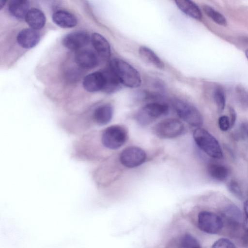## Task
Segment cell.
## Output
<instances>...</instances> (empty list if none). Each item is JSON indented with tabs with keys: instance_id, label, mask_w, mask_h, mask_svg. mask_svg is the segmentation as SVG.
Here are the masks:
<instances>
[{
	"instance_id": "7402d4cb",
	"label": "cell",
	"mask_w": 248,
	"mask_h": 248,
	"mask_svg": "<svg viewBox=\"0 0 248 248\" xmlns=\"http://www.w3.org/2000/svg\"><path fill=\"white\" fill-rule=\"evenodd\" d=\"M223 215L227 220L232 225H239L242 221V213L235 205H228L224 210Z\"/></svg>"
},
{
	"instance_id": "e0dca14e",
	"label": "cell",
	"mask_w": 248,
	"mask_h": 248,
	"mask_svg": "<svg viewBox=\"0 0 248 248\" xmlns=\"http://www.w3.org/2000/svg\"><path fill=\"white\" fill-rule=\"evenodd\" d=\"M30 4L28 0H13L8 5L9 13L14 17L22 19L25 17L29 11Z\"/></svg>"
},
{
	"instance_id": "3957f363",
	"label": "cell",
	"mask_w": 248,
	"mask_h": 248,
	"mask_svg": "<svg viewBox=\"0 0 248 248\" xmlns=\"http://www.w3.org/2000/svg\"><path fill=\"white\" fill-rule=\"evenodd\" d=\"M127 138V132L124 127L113 125L102 131L100 135V142L107 149L116 150L125 143Z\"/></svg>"
},
{
	"instance_id": "83f0119b",
	"label": "cell",
	"mask_w": 248,
	"mask_h": 248,
	"mask_svg": "<svg viewBox=\"0 0 248 248\" xmlns=\"http://www.w3.org/2000/svg\"><path fill=\"white\" fill-rule=\"evenodd\" d=\"M218 126L222 131H226L231 128L229 118L226 115H222L218 119Z\"/></svg>"
},
{
	"instance_id": "d6a6232c",
	"label": "cell",
	"mask_w": 248,
	"mask_h": 248,
	"mask_svg": "<svg viewBox=\"0 0 248 248\" xmlns=\"http://www.w3.org/2000/svg\"><path fill=\"white\" fill-rule=\"evenodd\" d=\"M245 55L247 58L248 59V49H247L245 51Z\"/></svg>"
},
{
	"instance_id": "ffe728a7",
	"label": "cell",
	"mask_w": 248,
	"mask_h": 248,
	"mask_svg": "<svg viewBox=\"0 0 248 248\" xmlns=\"http://www.w3.org/2000/svg\"><path fill=\"white\" fill-rule=\"evenodd\" d=\"M139 52L141 58L145 61L159 69H163L165 65L162 61L150 48L141 46L139 48Z\"/></svg>"
},
{
	"instance_id": "8992f818",
	"label": "cell",
	"mask_w": 248,
	"mask_h": 248,
	"mask_svg": "<svg viewBox=\"0 0 248 248\" xmlns=\"http://www.w3.org/2000/svg\"><path fill=\"white\" fill-rule=\"evenodd\" d=\"M185 130L184 124L178 119L169 118L157 124L154 132L158 137L163 139H173L182 135Z\"/></svg>"
},
{
	"instance_id": "4dcf8cb0",
	"label": "cell",
	"mask_w": 248,
	"mask_h": 248,
	"mask_svg": "<svg viewBox=\"0 0 248 248\" xmlns=\"http://www.w3.org/2000/svg\"><path fill=\"white\" fill-rule=\"evenodd\" d=\"M242 135L248 139V123L244 122L240 126Z\"/></svg>"
},
{
	"instance_id": "603a6c76",
	"label": "cell",
	"mask_w": 248,
	"mask_h": 248,
	"mask_svg": "<svg viewBox=\"0 0 248 248\" xmlns=\"http://www.w3.org/2000/svg\"><path fill=\"white\" fill-rule=\"evenodd\" d=\"M203 10L205 14L216 23L223 26L227 25L226 18L212 7L205 5L203 6Z\"/></svg>"
},
{
	"instance_id": "5bb4252c",
	"label": "cell",
	"mask_w": 248,
	"mask_h": 248,
	"mask_svg": "<svg viewBox=\"0 0 248 248\" xmlns=\"http://www.w3.org/2000/svg\"><path fill=\"white\" fill-rule=\"evenodd\" d=\"M92 45L97 54L102 59L107 60L110 56V47L108 42L101 34L93 33L91 36Z\"/></svg>"
},
{
	"instance_id": "9a60e30c",
	"label": "cell",
	"mask_w": 248,
	"mask_h": 248,
	"mask_svg": "<svg viewBox=\"0 0 248 248\" xmlns=\"http://www.w3.org/2000/svg\"><path fill=\"white\" fill-rule=\"evenodd\" d=\"M53 22L58 26L63 28H71L78 23L77 18L70 12L60 10L56 11L52 15Z\"/></svg>"
},
{
	"instance_id": "f1b7e54d",
	"label": "cell",
	"mask_w": 248,
	"mask_h": 248,
	"mask_svg": "<svg viewBox=\"0 0 248 248\" xmlns=\"http://www.w3.org/2000/svg\"><path fill=\"white\" fill-rule=\"evenodd\" d=\"M239 98L241 104L246 107H248V92L244 90H239Z\"/></svg>"
},
{
	"instance_id": "1f68e13d",
	"label": "cell",
	"mask_w": 248,
	"mask_h": 248,
	"mask_svg": "<svg viewBox=\"0 0 248 248\" xmlns=\"http://www.w3.org/2000/svg\"><path fill=\"white\" fill-rule=\"evenodd\" d=\"M244 209L245 216V227L248 232V201H246L244 204Z\"/></svg>"
},
{
	"instance_id": "ba28073f",
	"label": "cell",
	"mask_w": 248,
	"mask_h": 248,
	"mask_svg": "<svg viewBox=\"0 0 248 248\" xmlns=\"http://www.w3.org/2000/svg\"><path fill=\"white\" fill-rule=\"evenodd\" d=\"M146 157V153L141 148L130 146L122 151L120 155V161L124 166L132 168L142 164Z\"/></svg>"
},
{
	"instance_id": "52a82bcc",
	"label": "cell",
	"mask_w": 248,
	"mask_h": 248,
	"mask_svg": "<svg viewBox=\"0 0 248 248\" xmlns=\"http://www.w3.org/2000/svg\"><path fill=\"white\" fill-rule=\"evenodd\" d=\"M198 226L204 232L216 234L222 228L223 221L217 214L209 211H202L198 216Z\"/></svg>"
},
{
	"instance_id": "7c38bea8",
	"label": "cell",
	"mask_w": 248,
	"mask_h": 248,
	"mask_svg": "<svg viewBox=\"0 0 248 248\" xmlns=\"http://www.w3.org/2000/svg\"><path fill=\"white\" fill-rule=\"evenodd\" d=\"M40 38L39 33L36 30L26 28L19 32L16 40L22 47L29 49L36 46L39 42Z\"/></svg>"
},
{
	"instance_id": "8fae6325",
	"label": "cell",
	"mask_w": 248,
	"mask_h": 248,
	"mask_svg": "<svg viewBox=\"0 0 248 248\" xmlns=\"http://www.w3.org/2000/svg\"><path fill=\"white\" fill-rule=\"evenodd\" d=\"M113 113L112 106L109 104L101 105L96 108L93 112L92 122L98 125L108 124L112 119Z\"/></svg>"
},
{
	"instance_id": "6da1fadb",
	"label": "cell",
	"mask_w": 248,
	"mask_h": 248,
	"mask_svg": "<svg viewBox=\"0 0 248 248\" xmlns=\"http://www.w3.org/2000/svg\"><path fill=\"white\" fill-rule=\"evenodd\" d=\"M108 67L121 84L129 88H137L140 85L141 80L139 72L124 61L114 59L110 62Z\"/></svg>"
},
{
	"instance_id": "9c48e42d",
	"label": "cell",
	"mask_w": 248,
	"mask_h": 248,
	"mask_svg": "<svg viewBox=\"0 0 248 248\" xmlns=\"http://www.w3.org/2000/svg\"><path fill=\"white\" fill-rule=\"evenodd\" d=\"M89 34L84 31H76L67 34L62 40L64 46L72 50H80L90 41Z\"/></svg>"
},
{
	"instance_id": "484cf974",
	"label": "cell",
	"mask_w": 248,
	"mask_h": 248,
	"mask_svg": "<svg viewBox=\"0 0 248 248\" xmlns=\"http://www.w3.org/2000/svg\"><path fill=\"white\" fill-rule=\"evenodd\" d=\"M229 190L233 195L239 199L243 198V194L238 183L235 180H231L228 184Z\"/></svg>"
},
{
	"instance_id": "ac0fdd59",
	"label": "cell",
	"mask_w": 248,
	"mask_h": 248,
	"mask_svg": "<svg viewBox=\"0 0 248 248\" xmlns=\"http://www.w3.org/2000/svg\"><path fill=\"white\" fill-rule=\"evenodd\" d=\"M175 2L177 7L187 16L198 20L202 18V15L200 9L193 1L189 0H177Z\"/></svg>"
},
{
	"instance_id": "4fadbf2b",
	"label": "cell",
	"mask_w": 248,
	"mask_h": 248,
	"mask_svg": "<svg viewBox=\"0 0 248 248\" xmlns=\"http://www.w3.org/2000/svg\"><path fill=\"white\" fill-rule=\"evenodd\" d=\"M75 61L77 65L85 69L93 68L98 63V59L95 53L87 49L78 51L76 54Z\"/></svg>"
},
{
	"instance_id": "d6986e66",
	"label": "cell",
	"mask_w": 248,
	"mask_h": 248,
	"mask_svg": "<svg viewBox=\"0 0 248 248\" xmlns=\"http://www.w3.org/2000/svg\"><path fill=\"white\" fill-rule=\"evenodd\" d=\"M102 71L105 80L103 91L107 93H111L118 90L121 83L114 72L109 67Z\"/></svg>"
},
{
	"instance_id": "d4e9b609",
	"label": "cell",
	"mask_w": 248,
	"mask_h": 248,
	"mask_svg": "<svg viewBox=\"0 0 248 248\" xmlns=\"http://www.w3.org/2000/svg\"><path fill=\"white\" fill-rule=\"evenodd\" d=\"M179 248H196L200 247L195 238L189 233L183 235L179 241Z\"/></svg>"
},
{
	"instance_id": "30bf717a",
	"label": "cell",
	"mask_w": 248,
	"mask_h": 248,
	"mask_svg": "<svg viewBox=\"0 0 248 248\" xmlns=\"http://www.w3.org/2000/svg\"><path fill=\"white\" fill-rule=\"evenodd\" d=\"M105 83L102 71H96L87 75L83 79V86L88 92L103 91Z\"/></svg>"
},
{
	"instance_id": "836d02e7",
	"label": "cell",
	"mask_w": 248,
	"mask_h": 248,
	"mask_svg": "<svg viewBox=\"0 0 248 248\" xmlns=\"http://www.w3.org/2000/svg\"><path fill=\"white\" fill-rule=\"evenodd\" d=\"M200 248V247H198V248Z\"/></svg>"
},
{
	"instance_id": "2e32d148",
	"label": "cell",
	"mask_w": 248,
	"mask_h": 248,
	"mask_svg": "<svg viewBox=\"0 0 248 248\" xmlns=\"http://www.w3.org/2000/svg\"><path fill=\"white\" fill-rule=\"evenodd\" d=\"M25 19L31 28L35 30L42 28L46 21L44 13L37 8L30 9Z\"/></svg>"
},
{
	"instance_id": "4316f807",
	"label": "cell",
	"mask_w": 248,
	"mask_h": 248,
	"mask_svg": "<svg viewBox=\"0 0 248 248\" xmlns=\"http://www.w3.org/2000/svg\"><path fill=\"white\" fill-rule=\"evenodd\" d=\"M211 248H236L235 245L227 238H221L216 241Z\"/></svg>"
},
{
	"instance_id": "277c9868",
	"label": "cell",
	"mask_w": 248,
	"mask_h": 248,
	"mask_svg": "<svg viewBox=\"0 0 248 248\" xmlns=\"http://www.w3.org/2000/svg\"><path fill=\"white\" fill-rule=\"evenodd\" d=\"M172 106L178 116L190 125L198 128L202 124V114L192 105L185 101L176 99L173 101Z\"/></svg>"
},
{
	"instance_id": "f546056e",
	"label": "cell",
	"mask_w": 248,
	"mask_h": 248,
	"mask_svg": "<svg viewBox=\"0 0 248 248\" xmlns=\"http://www.w3.org/2000/svg\"><path fill=\"white\" fill-rule=\"evenodd\" d=\"M230 122L231 128L234 125L236 119V114L234 109L231 107H229Z\"/></svg>"
},
{
	"instance_id": "7a4b0ae2",
	"label": "cell",
	"mask_w": 248,
	"mask_h": 248,
	"mask_svg": "<svg viewBox=\"0 0 248 248\" xmlns=\"http://www.w3.org/2000/svg\"><path fill=\"white\" fill-rule=\"evenodd\" d=\"M193 136L197 146L208 155L216 159L222 157L223 152L217 140L206 129L196 128Z\"/></svg>"
},
{
	"instance_id": "cb8c5ba5",
	"label": "cell",
	"mask_w": 248,
	"mask_h": 248,
	"mask_svg": "<svg viewBox=\"0 0 248 248\" xmlns=\"http://www.w3.org/2000/svg\"><path fill=\"white\" fill-rule=\"evenodd\" d=\"M213 97L218 111L221 112L224 110L226 104L225 94L223 89L220 87H217L214 90Z\"/></svg>"
},
{
	"instance_id": "44dd1931",
	"label": "cell",
	"mask_w": 248,
	"mask_h": 248,
	"mask_svg": "<svg viewBox=\"0 0 248 248\" xmlns=\"http://www.w3.org/2000/svg\"><path fill=\"white\" fill-rule=\"evenodd\" d=\"M207 171L211 177L219 181L225 180L230 173V170L227 167L217 163L210 164L208 165Z\"/></svg>"
},
{
	"instance_id": "5b68a950",
	"label": "cell",
	"mask_w": 248,
	"mask_h": 248,
	"mask_svg": "<svg viewBox=\"0 0 248 248\" xmlns=\"http://www.w3.org/2000/svg\"><path fill=\"white\" fill-rule=\"evenodd\" d=\"M169 107L164 103L152 102L146 104L138 112L136 119L143 126L150 124L158 118L167 115Z\"/></svg>"
}]
</instances>
